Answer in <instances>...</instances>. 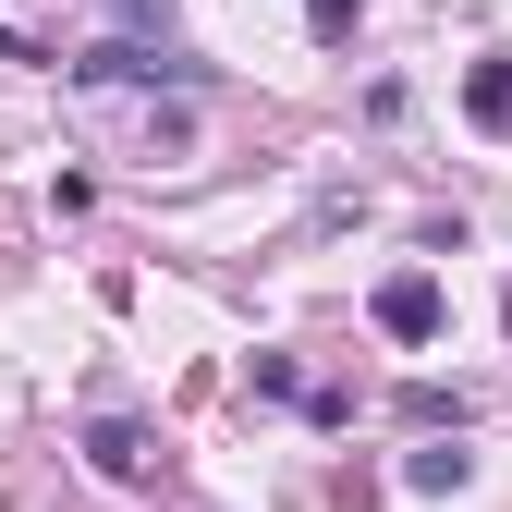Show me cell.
I'll list each match as a JSON object with an SVG mask.
<instances>
[{
  "label": "cell",
  "instance_id": "cell-1",
  "mask_svg": "<svg viewBox=\"0 0 512 512\" xmlns=\"http://www.w3.org/2000/svg\"><path fill=\"white\" fill-rule=\"evenodd\" d=\"M378 330H391V342H427V330H439V281H427V269H403L391 293H378Z\"/></svg>",
  "mask_w": 512,
  "mask_h": 512
},
{
  "label": "cell",
  "instance_id": "cell-2",
  "mask_svg": "<svg viewBox=\"0 0 512 512\" xmlns=\"http://www.w3.org/2000/svg\"><path fill=\"white\" fill-rule=\"evenodd\" d=\"M98 464H110V476H147V439L122 427V415H110V427H98Z\"/></svg>",
  "mask_w": 512,
  "mask_h": 512
}]
</instances>
